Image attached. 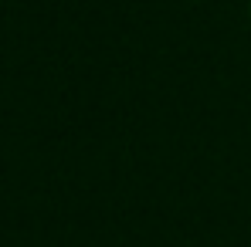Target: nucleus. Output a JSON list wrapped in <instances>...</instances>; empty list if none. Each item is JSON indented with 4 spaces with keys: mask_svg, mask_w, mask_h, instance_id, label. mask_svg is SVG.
I'll return each instance as SVG.
<instances>
[]
</instances>
